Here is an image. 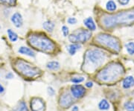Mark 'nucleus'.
Here are the masks:
<instances>
[{
  "label": "nucleus",
  "instance_id": "nucleus-1",
  "mask_svg": "<svg viewBox=\"0 0 134 111\" xmlns=\"http://www.w3.org/2000/svg\"><path fill=\"white\" fill-rule=\"evenodd\" d=\"M100 23L106 28L133 23H134V10L120 12L113 15H106L101 18Z\"/></svg>",
  "mask_w": 134,
  "mask_h": 111
},
{
  "label": "nucleus",
  "instance_id": "nucleus-2",
  "mask_svg": "<svg viewBox=\"0 0 134 111\" xmlns=\"http://www.w3.org/2000/svg\"><path fill=\"white\" fill-rule=\"evenodd\" d=\"M28 43L33 48L46 53H51L55 48L53 41L45 35L31 34L28 37Z\"/></svg>",
  "mask_w": 134,
  "mask_h": 111
},
{
  "label": "nucleus",
  "instance_id": "nucleus-3",
  "mask_svg": "<svg viewBox=\"0 0 134 111\" xmlns=\"http://www.w3.org/2000/svg\"><path fill=\"white\" fill-rule=\"evenodd\" d=\"M124 73V69L119 63H111L103 69L97 75V77L100 81L110 82L118 79Z\"/></svg>",
  "mask_w": 134,
  "mask_h": 111
},
{
  "label": "nucleus",
  "instance_id": "nucleus-4",
  "mask_svg": "<svg viewBox=\"0 0 134 111\" xmlns=\"http://www.w3.org/2000/svg\"><path fill=\"white\" fill-rule=\"evenodd\" d=\"M106 59L105 53L100 49H90L86 52L85 57L86 69L92 72L96 68L100 66Z\"/></svg>",
  "mask_w": 134,
  "mask_h": 111
},
{
  "label": "nucleus",
  "instance_id": "nucleus-5",
  "mask_svg": "<svg viewBox=\"0 0 134 111\" xmlns=\"http://www.w3.org/2000/svg\"><path fill=\"white\" fill-rule=\"evenodd\" d=\"M96 41L103 46H105L106 47L113 49V51L119 52L121 49L120 43L119 40L109 34H100L96 37Z\"/></svg>",
  "mask_w": 134,
  "mask_h": 111
},
{
  "label": "nucleus",
  "instance_id": "nucleus-6",
  "mask_svg": "<svg viewBox=\"0 0 134 111\" xmlns=\"http://www.w3.org/2000/svg\"><path fill=\"white\" fill-rule=\"evenodd\" d=\"M15 69H16L18 73L22 74L25 77H34L39 73L37 68L34 67L33 66H31L30 63L23 60H19L16 62Z\"/></svg>",
  "mask_w": 134,
  "mask_h": 111
},
{
  "label": "nucleus",
  "instance_id": "nucleus-7",
  "mask_svg": "<svg viewBox=\"0 0 134 111\" xmlns=\"http://www.w3.org/2000/svg\"><path fill=\"white\" fill-rule=\"evenodd\" d=\"M92 36L91 31L80 29L69 35V40L72 43H83L89 40Z\"/></svg>",
  "mask_w": 134,
  "mask_h": 111
},
{
  "label": "nucleus",
  "instance_id": "nucleus-8",
  "mask_svg": "<svg viewBox=\"0 0 134 111\" xmlns=\"http://www.w3.org/2000/svg\"><path fill=\"white\" fill-rule=\"evenodd\" d=\"M31 108L33 111H45V104L40 98H34L31 102Z\"/></svg>",
  "mask_w": 134,
  "mask_h": 111
},
{
  "label": "nucleus",
  "instance_id": "nucleus-9",
  "mask_svg": "<svg viewBox=\"0 0 134 111\" xmlns=\"http://www.w3.org/2000/svg\"><path fill=\"white\" fill-rule=\"evenodd\" d=\"M71 92L73 97L75 98H80L85 94V88L81 85H73L71 87Z\"/></svg>",
  "mask_w": 134,
  "mask_h": 111
},
{
  "label": "nucleus",
  "instance_id": "nucleus-10",
  "mask_svg": "<svg viewBox=\"0 0 134 111\" xmlns=\"http://www.w3.org/2000/svg\"><path fill=\"white\" fill-rule=\"evenodd\" d=\"M10 20L12 23L14 25L15 27L16 28H20L23 25V18L22 14L19 12H16L14 14L11 16Z\"/></svg>",
  "mask_w": 134,
  "mask_h": 111
},
{
  "label": "nucleus",
  "instance_id": "nucleus-11",
  "mask_svg": "<svg viewBox=\"0 0 134 111\" xmlns=\"http://www.w3.org/2000/svg\"><path fill=\"white\" fill-rule=\"evenodd\" d=\"M72 102H73L72 101V98L69 94H64L60 98V106L63 107L65 108L69 107L72 104Z\"/></svg>",
  "mask_w": 134,
  "mask_h": 111
},
{
  "label": "nucleus",
  "instance_id": "nucleus-12",
  "mask_svg": "<svg viewBox=\"0 0 134 111\" xmlns=\"http://www.w3.org/2000/svg\"><path fill=\"white\" fill-rule=\"evenodd\" d=\"M84 25L90 31H95L96 29V25L92 17H88L83 20Z\"/></svg>",
  "mask_w": 134,
  "mask_h": 111
},
{
  "label": "nucleus",
  "instance_id": "nucleus-13",
  "mask_svg": "<svg viewBox=\"0 0 134 111\" xmlns=\"http://www.w3.org/2000/svg\"><path fill=\"white\" fill-rule=\"evenodd\" d=\"M122 86L125 89H129L134 86V77L133 76H127L124 79Z\"/></svg>",
  "mask_w": 134,
  "mask_h": 111
},
{
  "label": "nucleus",
  "instance_id": "nucleus-14",
  "mask_svg": "<svg viewBox=\"0 0 134 111\" xmlns=\"http://www.w3.org/2000/svg\"><path fill=\"white\" fill-rule=\"evenodd\" d=\"M19 53L22 54H25L29 57H35V52L33 50H31V48H28V47H25V46H21L18 50Z\"/></svg>",
  "mask_w": 134,
  "mask_h": 111
},
{
  "label": "nucleus",
  "instance_id": "nucleus-15",
  "mask_svg": "<svg viewBox=\"0 0 134 111\" xmlns=\"http://www.w3.org/2000/svg\"><path fill=\"white\" fill-rule=\"evenodd\" d=\"M80 48H81V45H79V43H72L68 46V51L71 55H74L76 53L77 51Z\"/></svg>",
  "mask_w": 134,
  "mask_h": 111
},
{
  "label": "nucleus",
  "instance_id": "nucleus-16",
  "mask_svg": "<svg viewBox=\"0 0 134 111\" xmlns=\"http://www.w3.org/2000/svg\"><path fill=\"white\" fill-rule=\"evenodd\" d=\"M43 27L45 30L48 31L49 32H52L53 30L54 29V23L50 20H47L43 23Z\"/></svg>",
  "mask_w": 134,
  "mask_h": 111
},
{
  "label": "nucleus",
  "instance_id": "nucleus-17",
  "mask_svg": "<svg viewBox=\"0 0 134 111\" xmlns=\"http://www.w3.org/2000/svg\"><path fill=\"white\" fill-rule=\"evenodd\" d=\"M7 34H8V38L11 42H16L18 40V35L13 30L8 29L7 31Z\"/></svg>",
  "mask_w": 134,
  "mask_h": 111
},
{
  "label": "nucleus",
  "instance_id": "nucleus-18",
  "mask_svg": "<svg viewBox=\"0 0 134 111\" xmlns=\"http://www.w3.org/2000/svg\"><path fill=\"white\" fill-rule=\"evenodd\" d=\"M116 8V4L113 0H109L106 4V8L109 11H115Z\"/></svg>",
  "mask_w": 134,
  "mask_h": 111
},
{
  "label": "nucleus",
  "instance_id": "nucleus-19",
  "mask_svg": "<svg viewBox=\"0 0 134 111\" xmlns=\"http://www.w3.org/2000/svg\"><path fill=\"white\" fill-rule=\"evenodd\" d=\"M98 107L101 110H107L110 108V104L108 103V102L107 100L103 99L98 104Z\"/></svg>",
  "mask_w": 134,
  "mask_h": 111
},
{
  "label": "nucleus",
  "instance_id": "nucleus-20",
  "mask_svg": "<svg viewBox=\"0 0 134 111\" xmlns=\"http://www.w3.org/2000/svg\"><path fill=\"white\" fill-rule=\"evenodd\" d=\"M46 67L51 69V70H58L60 68V63L57 61H51L47 63Z\"/></svg>",
  "mask_w": 134,
  "mask_h": 111
},
{
  "label": "nucleus",
  "instance_id": "nucleus-21",
  "mask_svg": "<svg viewBox=\"0 0 134 111\" xmlns=\"http://www.w3.org/2000/svg\"><path fill=\"white\" fill-rule=\"evenodd\" d=\"M14 111H28V108L25 103L23 102H19L17 106L15 107Z\"/></svg>",
  "mask_w": 134,
  "mask_h": 111
},
{
  "label": "nucleus",
  "instance_id": "nucleus-22",
  "mask_svg": "<svg viewBox=\"0 0 134 111\" xmlns=\"http://www.w3.org/2000/svg\"><path fill=\"white\" fill-rule=\"evenodd\" d=\"M126 49L127 51V52L130 54H134V43L133 42H129L125 45Z\"/></svg>",
  "mask_w": 134,
  "mask_h": 111
},
{
  "label": "nucleus",
  "instance_id": "nucleus-23",
  "mask_svg": "<svg viewBox=\"0 0 134 111\" xmlns=\"http://www.w3.org/2000/svg\"><path fill=\"white\" fill-rule=\"evenodd\" d=\"M125 107L127 111H134V102H126L125 104Z\"/></svg>",
  "mask_w": 134,
  "mask_h": 111
},
{
  "label": "nucleus",
  "instance_id": "nucleus-24",
  "mask_svg": "<svg viewBox=\"0 0 134 111\" xmlns=\"http://www.w3.org/2000/svg\"><path fill=\"white\" fill-rule=\"evenodd\" d=\"M16 3V0H0V4L6 5H14Z\"/></svg>",
  "mask_w": 134,
  "mask_h": 111
},
{
  "label": "nucleus",
  "instance_id": "nucleus-25",
  "mask_svg": "<svg viewBox=\"0 0 134 111\" xmlns=\"http://www.w3.org/2000/svg\"><path fill=\"white\" fill-rule=\"evenodd\" d=\"M84 81V78L83 77H75L72 78L71 81L74 84H79V83L83 82Z\"/></svg>",
  "mask_w": 134,
  "mask_h": 111
},
{
  "label": "nucleus",
  "instance_id": "nucleus-26",
  "mask_svg": "<svg viewBox=\"0 0 134 111\" xmlns=\"http://www.w3.org/2000/svg\"><path fill=\"white\" fill-rule=\"evenodd\" d=\"M62 32L64 37H67L69 35V28L67 26H66V25H63L62 27Z\"/></svg>",
  "mask_w": 134,
  "mask_h": 111
},
{
  "label": "nucleus",
  "instance_id": "nucleus-27",
  "mask_svg": "<svg viewBox=\"0 0 134 111\" xmlns=\"http://www.w3.org/2000/svg\"><path fill=\"white\" fill-rule=\"evenodd\" d=\"M67 22H68V23L70 25H75L77 23V19L76 18H75V17H69L68 20H67Z\"/></svg>",
  "mask_w": 134,
  "mask_h": 111
},
{
  "label": "nucleus",
  "instance_id": "nucleus-28",
  "mask_svg": "<svg viewBox=\"0 0 134 111\" xmlns=\"http://www.w3.org/2000/svg\"><path fill=\"white\" fill-rule=\"evenodd\" d=\"M120 5H127L129 3L130 0H118Z\"/></svg>",
  "mask_w": 134,
  "mask_h": 111
},
{
  "label": "nucleus",
  "instance_id": "nucleus-29",
  "mask_svg": "<svg viewBox=\"0 0 134 111\" xmlns=\"http://www.w3.org/2000/svg\"><path fill=\"white\" fill-rule=\"evenodd\" d=\"M48 92L50 96H53V95H54V89H53L52 87H48Z\"/></svg>",
  "mask_w": 134,
  "mask_h": 111
},
{
  "label": "nucleus",
  "instance_id": "nucleus-30",
  "mask_svg": "<svg viewBox=\"0 0 134 111\" xmlns=\"http://www.w3.org/2000/svg\"><path fill=\"white\" fill-rule=\"evenodd\" d=\"M5 77L7 78V79H11L12 77H14V75L12 74L11 73H8L7 75H6V76H5Z\"/></svg>",
  "mask_w": 134,
  "mask_h": 111
},
{
  "label": "nucleus",
  "instance_id": "nucleus-31",
  "mask_svg": "<svg viewBox=\"0 0 134 111\" xmlns=\"http://www.w3.org/2000/svg\"><path fill=\"white\" fill-rule=\"evenodd\" d=\"M92 85H93V84H92V82H90V81H89V82H87L86 84V87H89V88L92 87Z\"/></svg>",
  "mask_w": 134,
  "mask_h": 111
},
{
  "label": "nucleus",
  "instance_id": "nucleus-32",
  "mask_svg": "<svg viewBox=\"0 0 134 111\" xmlns=\"http://www.w3.org/2000/svg\"><path fill=\"white\" fill-rule=\"evenodd\" d=\"M5 91V89H4V87H2L1 84H0V93H2V92Z\"/></svg>",
  "mask_w": 134,
  "mask_h": 111
},
{
  "label": "nucleus",
  "instance_id": "nucleus-33",
  "mask_svg": "<svg viewBox=\"0 0 134 111\" xmlns=\"http://www.w3.org/2000/svg\"><path fill=\"white\" fill-rule=\"evenodd\" d=\"M72 111H78V107L77 106H75L72 108Z\"/></svg>",
  "mask_w": 134,
  "mask_h": 111
}]
</instances>
